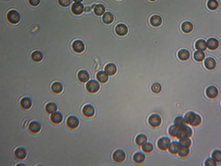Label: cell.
I'll return each instance as SVG.
<instances>
[{"instance_id":"5b68a950","label":"cell","mask_w":221,"mask_h":166,"mask_svg":"<svg viewBox=\"0 0 221 166\" xmlns=\"http://www.w3.org/2000/svg\"><path fill=\"white\" fill-rule=\"evenodd\" d=\"M86 89L88 92L96 93L100 90V84L96 80H90V81H87V83L86 84Z\"/></svg>"},{"instance_id":"83f0119b","label":"cell","mask_w":221,"mask_h":166,"mask_svg":"<svg viewBox=\"0 0 221 166\" xmlns=\"http://www.w3.org/2000/svg\"><path fill=\"white\" fill-rule=\"evenodd\" d=\"M102 20L105 24H110L114 21V15L110 12H105V14L102 17Z\"/></svg>"},{"instance_id":"ffe728a7","label":"cell","mask_w":221,"mask_h":166,"mask_svg":"<svg viewBox=\"0 0 221 166\" xmlns=\"http://www.w3.org/2000/svg\"><path fill=\"white\" fill-rule=\"evenodd\" d=\"M78 79L81 82H87L88 80H90V74L86 70H81L78 74Z\"/></svg>"},{"instance_id":"484cf974","label":"cell","mask_w":221,"mask_h":166,"mask_svg":"<svg viewBox=\"0 0 221 166\" xmlns=\"http://www.w3.org/2000/svg\"><path fill=\"white\" fill-rule=\"evenodd\" d=\"M178 57L183 61H186L190 58V52L186 49H182L178 53Z\"/></svg>"},{"instance_id":"9a60e30c","label":"cell","mask_w":221,"mask_h":166,"mask_svg":"<svg viewBox=\"0 0 221 166\" xmlns=\"http://www.w3.org/2000/svg\"><path fill=\"white\" fill-rule=\"evenodd\" d=\"M116 66L114 64H112V63H110L108 65L105 66L104 67V72L108 75V76H113L116 73Z\"/></svg>"},{"instance_id":"60d3db41","label":"cell","mask_w":221,"mask_h":166,"mask_svg":"<svg viewBox=\"0 0 221 166\" xmlns=\"http://www.w3.org/2000/svg\"><path fill=\"white\" fill-rule=\"evenodd\" d=\"M207 7L209 9L215 10L218 8V3H217V1H213V0H211V1L207 2Z\"/></svg>"},{"instance_id":"603a6c76","label":"cell","mask_w":221,"mask_h":166,"mask_svg":"<svg viewBox=\"0 0 221 166\" xmlns=\"http://www.w3.org/2000/svg\"><path fill=\"white\" fill-rule=\"evenodd\" d=\"M182 31L185 33H189L193 31V25L192 24V22L190 21H184L182 24Z\"/></svg>"},{"instance_id":"7bdbcfd3","label":"cell","mask_w":221,"mask_h":166,"mask_svg":"<svg viewBox=\"0 0 221 166\" xmlns=\"http://www.w3.org/2000/svg\"><path fill=\"white\" fill-rule=\"evenodd\" d=\"M177 131H178V127H176V126H171L170 128H169V133L170 136L172 137H176L177 135Z\"/></svg>"},{"instance_id":"b9f144b4","label":"cell","mask_w":221,"mask_h":166,"mask_svg":"<svg viewBox=\"0 0 221 166\" xmlns=\"http://www.w3.org/2000/svg\"><path fill=\"white\" fill-rule=\"evenodd\" d=\"M151 90H152V91H153L154 93H159V92H160V90H161V85L159 84V83H155V84L152 85Z\"/></svg>"},{"instance_id":"7c38bea8","label":"cell","mask_w":221,"mask_h":166,"mask_svg":"<svg viewBox=\"0 0 221 166\" xmlns=\"http://www.w3.org/2000/svg\"><path fill=\"white\" fill-rule=\"evenodd\" d=\"M72 48L76 53H82L85 50V44L82 41L77 40L72 43Z\"/></svg>"},{"instance_id":"1f68e13d","label":"cell","mask_w":221,"mask_h":166,"mask_svg":"<svg viewBox=\"0 0 221 166\" xmlns=\"http://www.w3.org/2000/svg\"><path fill=\"white\" fill-rule=\"evenodd\" d=\"M146 142H147V137L145 136V135H143V134H140V135H138L137 137H136V143L138 145V146H142V145H144Z\"/></svg>"},{"instance_id":"4dcf8cb0","label":"cell","mask_w":221,"mask_h":166,"mask_svg":"<svg viewBox=\"0 0 221 166\" xmlns=\"http://www.w3.org/2000/svg\"><path fill=\"white\" fill-rule=\"evenodd\" d=\"M145 159H146L145 155L143 153H140V152H137L134 156H133V160H134V161L136 163H138V164L144 162Z\"/></svg>"},{"instance_id":"bcb514c9","label":"cell","mask_w":221,"mask_h":166,"mask_svg":"<svg viewBox=\"0 0 221 166\" xmlns=\"http://www.w3.org/2000/svg\"><path fill=\"white\" fill-rule=\"evenodd\" d=\"M30 4L31 5V6H38L39 4H40V1L39 0H30Z\"/></svg>"},{"instance_id":"277c9868","label":"cell","mask_w":221,"mask_h":166,"mask_svg":"<svg viewBox=\"0 0 221 166\" xmlns=\"http://www.w3.org/2000/svg\"><path fill=\"white\" fill-rule=\"evenodd\" d=\"M161 122H162V119L161 117L159 115V114H151L148 118V123L151 127H160L161 125Z\"/></svg>"},{"instance_id":"6da1fadb","label":"cell","mask_w":221,"mask_h":166,"mask_svg":"<svg viewBox=\"0 0 221 166\" xmlns=\"http://www.w3.org/2000/svg\"><path fill=\"white\" fill-rule=\"evenodd\" d=\"M184 120H185L186 124H188L192 127H198L202 122V118L200 115L193 112H188L184 115Z\"/></svg>"},{"instance_id":"d590c367","label":"cell","mask_w":221,"mask_h":166,"mask_svg":"<svg viewBox=\"0 0 221 166\" xmlns=\"http://www.w3.org/2000/svg\"><path fill=\"white\" fill-rule=\"evenodd\" d=\"M189 152H190L189 148H186V147H180V149H179V151H178V154H179V156L182 157V158H185V157H187V156L189 155Z\"/></svg>"},{"instance_id":"e575fe53","label":"cell","mask_w":221,"mask_h":166,"mask_svg":"<svg viewBox=\"0 0 221 166\" xmlns=\"http://www.w3.org/2000/svg\"><path fill=\"white\" fill-rule=\"evenodd\" d=\"M186 125V122L184 120V118L182 117V116H178V117H176L175 119H174V126L176 127H183V126H185Z\"/></svg>"},{"instance_id":"7dc6e473","label":"cell","mask_w":221,"mask_h":166,"mask_svg":"<svg viewBox=\"0 0 221 166\" xmlns=\"http://www.w3.org/2000/svg\"><path fill=\"white\" fill-rule=\"evenodd\" d=\"M84 10H85L86 12H90V10H91V8H85Z\"/></svg>"},{"instance_id":"d6a6232c","label":"cell","mask_w":221,"mask_h":166,"mask_svg":"<svg viewBox=\"0 0 221 166\" xmlns=\"http://www.w3.org/2000/svg\"><path fill=\"white\" fill-rule=\"evenodd\" d=\"M51 89H52V91H53L54 93H55V94H59V93H61L62 90H63V86H62V84L59 83V82H54V83L52 85Z\"/></svg>"},{"instance_id":"9c48e42d","label":"cell","mask_w":221,"mask_h":166,"mask_svg":"<svg viewBox=\"0 0 221 166\" xmlns=\"http://www.w3.org/2000/svg\"><path fill=\"white\" fill-rule=\"evenodd\" d=\"M115 32L119 36H125L128 33V28L124 23H120L115 27Z\"/></svg>"},{"instance_id":"44dd1931","label":"cell","mask_w":221,"mask_h":166,"mask_svg":"<svg viewBox=\"0 0 221 166\" xmlns=\"http://www.w3.org/2000/svg\"><path fill=\"white\" fill-rule=\"evenodd\" d=\"M51 120L54 124H60L63 121V115L59 112H55L54 113L51 114Z\"/></svg>"},{"instance_id":"4316f807","label":"cell","mask_w":221,"mask_h":166,"mask_svg":"<svg viewBox=\"0 0 221 166\" xmlns=\"http://www.w3.org/2000/svg\"><path fill=\"white\" fill-rule=\"evenodd\" d=\"M56 110H57V106L54 103H49L45 105V111H46L47 113L53 114L56 112Z\"/></svg>"},{"instance_id":"f6af8a7d","label":"cell","mask_w":221,"mask_h":166,"mask_svg":"<svg viewBox=\"0 0 221 166\" xmlns=\"http://www.w3.org/2000/svg\"><path fill=\"white\" fill-rule=\"evenodd\" d=\"M59 4L63 7H68L69 4H70V1L69 0H59Z\"/></svg>"},{"instance_id":"30bf717a","label":"cell","mask_w":221,"mask_h":166,"mask_svg":"<svg viewBox=\"0 0 221 166\" xmlns=\"http://www.w3.org/2000/svg\"><path fill=\"white\" fill-rule=\"evenodd\" d=\"M82 113L86 116V117H92L95 113V110L94 107L91 104H86L83 108H82Z\"/></svg>"},{"instance_id":"d4e9b609","label":"cell","mask_w":221,"mask_h":166,"mask_svg":"<svg viewBox=\"0 0 221 166\" xmlns=\"http://www.w3.org/2000/svg\"><path fill=\"white\" fill-rule=\"evenodd\" d=\"M20 106L25 110H28L31 107V101L30 98H22L20 100Z\"/></svg>"},{"instance_id":"cb8c5ba5","label":"cell","mask_w":221,"mask_h":166,"mask_svg":"<svg viewBox=\"0 0 221 166\" xmlns=\"http://www.w3.org/2000/svg\"><path fill=\"white\" fill-rule=\"evenodd\" d=\"M180 149V144L179 142H171L169 146V151L171 154H177L178 153V151Z\"/></svg>"},{"instance_id":"52a82bcc","label":"cell","mask_w":221,"mask_h":166,"mask_svg":"<svg viewBox=\"0 0 221 166\" xmlns=\"http://www.w3.org/2000/svg\"><path fill=\"white\" fill-rule=\"evenodd\" d=\"M170 140L168 137H161L158 140V148L161 151H166L169 149Z\"/></svg>"},{"instance_id":"74e56055","label":"cell","mask_w":221,"mask_h":166,"mask_svg":"<svg viewBox=\"0 0 221 166\" xmlns=\"http://www.w3.org/2000/svg\"><path fill=\"white\" fill-rule=\"evenodd\" d=\"M193 57H194V59H195L196 61L200 62V61H203V60L205 59L206 55H205V53L202 52V51H196V52L193 54Z\"/></svg>"},{"instance_id":"f546056e","label":"cell","mask_w":221,"mask_h":166,"mask_svg":"<svg viewBox=\"0 0 221 166\" xmlns=\"http://www.w3.org/2000/svg\"><path fill=\"white\" fill-rule=\"evenodd\" d=\"M108 78L109 76L104 72V71H100V72L97 73V80L101 82V83H105L108 81Z\"/></svg>"},{"instance_id":"ac0fdd59","label":"cell","mask_w":221,"mask_h":166,"mask_svg":"<svg viewBox=\"0 0 221 166\" xmlns=\"http://www.w3.org/2000/svg\"><path fill=\"white\" fill-rule=\"evenodd\" d=\"M14 156L17 160H24L26 158V151L23 148H18L14 152Z\"/></svg>"},{"instance_id":"8fae6325","label":"cell","mask_w":221,"mask_h":166,"mask_svg":"<svg viewBox=\"0 0 221 166\" xmlns=\"http://www.w3.org/2000/svg\"><path fill=\"white\" fill-rule=\"evenodd\" d=\"M72 12L76 15H80L83 11H84V6L80 1H76L73 5H72Z\"/></svg>"},{"instance_id":"4fadbf2b","label":"cell","mask_w":221,"mask_h":166,"mask_svg":"<svg viewBox=\"0 0 221 166\" xmlns=\"http://www.w3.org/2000/svg\"><path fill=\"white\" fill-rule=\"evenodd\" d=\"M206 96L210 99L216 98L217 95H218V90H217V88H216L214 86H210L206 89Z\"/></svg>"},{"instance_id":"7402d4cb","label":"cell","mask_w":221,"mask_h":166,"mask_svg":"<svg viewBox=\"0 0 221 166\" xmlns=\"http://www.w3.org/2000/svg\"><path fill=\"white\" fill-rule=\"evenodd\" d=\"M216 60H215L214 58H212V57H207V58L205 60V66H206L207 69L212 70V69H214V68L216 67Z\"/></svg>"},{"instance_id":"8d00e7d4","label":"cell","mask_w":221,"mask_h":166,"mask_svg":"<svg viewBox=\"0 0 221 166\" xmlns=\"http://www.w3.org/2000/svg\"><path fill=\"white\" fill-rule=\"evenodd\" d=\"M179 144H180V147H186V148H190L191 145H192V141L189 139V137H186V138H182L180 139L179 141Z\"/></svg>"},{"instance_id":"e0dca14e","label":"cell","mask_w":221,"mask_h":166,"mask_svg":"<svg viewBox=\"0 0 221 166\" xmlns=\"http://www.w3.org/2000/svg\"><path fill=\"white\" fill-rule=\"evenodd\" d=\"M194 46H195V48L197 49V51H202V52H204L207 48V47H206V42L205 40H202V39L197 40L195 42Z\"/></svg>"},{"instance_id":"ee69618b","label":"cell","mask_w":221,"mask_h":166,"mask_svg":"<svg viewBox=\"0 0 221 166\" xmlns=\"http://www.w3.org/2000/svg\"><path fill=\"white\" fill-rule=\"evenodd\" d=\"M205 165L206 166H216V162L213 159H209V160H206Z\"/></svg>"},{"instance_id":"8992f818","label":"cell","mask_w":221,"mask_h":166,"mask_svg":"<svg viewBox=\"0 0 221 166\" xmlns=\"http://www.w3.org/2000/svg\"><path fill=\"white\" fill-rule=\"evenodd\" d=\"M113 159L116 163H121L125 160V153L121 150H117L114 152Z\"/></svg>"},{"instance_id":"ab89813d","label":"cell","mask_w":221,"mask_h":166,"mask_svg":"<svg viewBox=\"0 0 221 166\" xmlns=\"http://www.w3.org/2000/svg\"><path fill=\"white\" fill-rule=\"evenodd\" d=\"M212 159L216 162H220L221 161V152L219 151H215L212 153Z\"/></svg>"},{"instance_id":"3957f363","label":"cell","mask_w":221,"mask_h":166,"mask_svg":"<svg viewBox=\"0 0 221 166\" xmlns=\"http://www.w3.org/2000/svg\"><path fill=\"white\" fill-rule=\"evenodd\" d=\"M7 19L11 24H17V23H18L20 20V15L17 10L10 9L7 14Z\"/></svg>"},{"instance_id":"f1b7e54d","label":"cell","mask_w":221,"mask_h":166,"mask_svg":"<svg viewBox=\"0 0 221 166\" xmlns=\"http://www.w3.org/2000/svg\"><path fill=\"white\" fill-rule=\"evenodd\" d=\"M94 13L97 16H103L105 14V8L101 4H98L94 7Z\"/></svg>"},{"instance_id":"d6986e66","label":"cell","mask_w":221,"mask_h":166,"mask_svg":"<svg viewBox=\"0 0 221 166\" xmlns=\"http://www.w3.org/2000/svg\"><path fill=\"white\" fill-rule=\"evenodd\" d=\"M41 130V125L38 123V122H31L30 125H29V131L32 134H37L39 133Z\"/></svg>"},{"instance_id":"5bb4252c","label":"cell","mask_w":221,"mask_h":166,"mask_svg":"<svg viewBox=\"0 0 221 166\" xmlns=\"http://www.w3.org/2000/svg\"><path fill=\"white\" fill-rule=\"evenodd\" d=\"M149 22L153 27H159L162 24V18L160 15H153L151 16Z\"/></svg>"},{"instance_id":"7a4b0ae2","label":"cell","mask_w":221,"mask_h":166,"mask_svg":"<svg viewBox=\"0 0 221 166\" xmlns=\"http://www.w3.org/2000/svg\"><path fill=\"white\" fill-rule=\"evenodd\" d=\"M192 135H193L192 128L185 125V126H183V127H178V131H177L176 137H178L179 139H182V138L191 137Z\"/></svg>"},{"instance_id":"ba28073f","label":"cell","mask_w":221,"mask_h":166,"mask_svg":"<svg viewBox=\"0 0 221 166\" xmlns=\"http://www.w3.org/2000/svg\"><path fill=\"white\" fill-rule=\"evenodd\" d=\"M66 125H68V127H69V128H71V129H75V128H77L78 127V125H79V121H78V119L76 117V116H73V115H71V116H69L68 118V120H66Z\"/></svg>"},{"instance_id":"2e32d148","label":"cell","mask_w":221,"mask_h":166,"mask_svg":"<svg viewBox=\"0 0 221 166\" xmlns=\"http://www.w3.org/2000/svg\"><path fill=\"white\" fill-rule=\"evenodd\" d=\"M219 46V42L215 38H210L206 41V47L210 50H216Z\"/></svg>"},{"instance_id":"836d02e7","label":"cell","mask_w":221,"mask_h":166,"mask_svg":"<svg viewBox=\"0 0 221 166\" xmlns=\"http://www.w3.org/2000/svg\"><path fill=\"white\" fill-rule=\"evenodd\" d=\"M31 57V59L34 62H40V61H41L43 56H42V54L40 51H34V52H32Z\"/></svg>"},{"instance_id":"f35d334b","label":"cell","mask_w":221,"mask_h":166,"mask_svg":"<svg viewBox=\"0 0 221 166\" xmlns=\"http://www.w3.org/2000/svg\"><path fill=\"white\" fill-rule=\"evenodd\" d=\"M142 150L146 153H150L153 151V145L151 143H148V142H146L144 145H142Z\"/></svg>"}]
</instances>
